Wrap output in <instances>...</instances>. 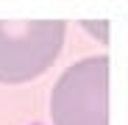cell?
Instances as JSON below:
<instances>
[{
	"instance_id": "cell-1",
	"label": "cell",
	"mask_w": 128,
	"mask_h": 125,
	"mask_svg": "<svg viewBox=\"0 0 128 125\" xmlns=\"http://www.w3.org/2000/svg\"><path fill=\"white\" fill-rule=\"evenodd\" d=\"M61 19H0V83H22L42 75L61 53Z\"/></svg>"
},
{
	"instance_id": "cell-2",
	"label": "cell",
	"mask_w": 128,
	"mask_h": 125,
	"mask_svg": "<svg viewBox=\"0 0 128 125\" xmlns=\"http://www.w3.org/2000/svg\"><path fill=\"white\" fill-rule=\"evenodd\" d=\"M109 58L92 56L64 72L50 95V114L56 125H109Z\"/></svg>"
}]
</instances>
